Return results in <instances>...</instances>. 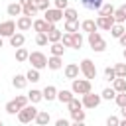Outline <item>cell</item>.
I'll return each mask as SVG.
<instances>
[{"instance_id":"obj_1","label":"cell","mask_w":126,"mask_h":126,"mask_svg":"<svg viewBox=\"0 0 126 126\" xmlns=\"http://www.w3.org/2000/svg\"><path fill=\"white\" fill-rule=\"evenodd\" d=\"M89 45H91V49L96 51V53H102V51L106 49V41L102 39L100 32H93V33H89Z\"/></svg>"},{"instance_id":"obj_2","label":"cell","mask_w":126,"mask_h":126,"mask_svg":"<svg viewBox=\"0 0 126 126\" xmlns=\"http://www.w3.org/2000/svg\"><path fill=\"white\" fill-rule=\"evenodd\" d=\"M28 61L32 63V69H37V71L47 67V57H45L41 51H32L30 57H28Z\"/></svg>"},{"instance_id":"obj_3","label":"cell","mask_w":126,"mask_h":126,"mask_svg":"<svg viewBox=\"0 0 126 126\" xmlns=\"http://www.w3.org/2000/svg\"><path fill=\"white\" fill-rule=\"evenodd\" d=\"M71 93H75V94L91 93V81L89 79H75V81H71Z\"/></svg>"},{"instance_id":"obj_4","label":"cell","mask_w":126,"mask_h":126,"mask_svg":"<svg viewBox=\"0 0 126 126\" xmlns=\"http://www.w3.org/2000/svg\"><path fill=\"white\" fill-rule=\"evenodd\" d=\"M37 112H39V110H37L35 106H30V104H28V106H24V108H22V110L18 112V120H20L22 124H28V122L35 120Z\"/></svg>"},{"instance_id":"obj_5","label":"cell","mask_w":126,"mask_h":126,"mask_svg":"<svg viewBox=\"0 0 126 126\" xmlns=\"http://www.w3.org/2000/svg\"><path fill=\"white\" fill-rule=\"evenodd\" d=\"M79 69H81V73L85 75V79H89V81L96 77V67H94V63H93L91 59H83L81 65H79Z\"/></svg>"},{"instance_id":"obj_6","label":"cell","mask_w":126,"mask_h":126,"mask_svg":"<svg viewBox=\"0 0 126 126\" xmlns=\"http://www.w3.org/2000/svg\"><path fill=\"white\" fill-rule=\"evenodd\" d=\"M43 20H45L47 24L55 26L59 20H63V10H57V8H49V10H45V14H43Z\"/></svg>"},{"instance_id":"obj_7","label":"cell","mask_w":126,"mask_h":126,"mask_svg":"<svg viewBox=\"0 0 126 126\" xmlns=\"http://www.w3.org/2000/svg\"><path fill=\"white\" fill-rule=\"evenodd\" d=\"M100 94H94V93H87V94H83V98H81V102H83V106L85 108H96L98 104H100Z\"/></svg>"},{"instance_id":"obj_8","label":"cell","mask_w":126,"mask_h":126,"mask_svg":"<svg viewBox=\"0 0 126 126\" xmlns=\"http://www.w3.org/2000/svg\"><path fill=\"white\" fill-rule=\"evenodd\" d=\"M14 33H16V22L14 20L0 22V37H12Z\"/></svg>"},{"instance_id":"obj_9","label":"cell","mask_w":126,"mask_h":126,"mask_svg":"<svg viewBox=\"0 0 126 126\" xmlns=\"http://www.w3.org/2000/svg\"><path fill=\"white\" fill-rule=\"evenodd\" d=\"M63 73H65V79H69V81H75V79H79V73H81V69H79V65H77V63H69V65H65Z\"/></svg>"},{"instance_id":"obj_10","label":"cell","mask_w":126,"mask_h":126,"mask_svg":"<svg viewBox=\"0 0 126 126\" xmlns=\"http://www.w3.org/2000/svg\"><path fill=\"white\" fill-rule=\"evenodd\" d=\"M94 22H96V30H104V32H110V28L114 26V18H104V16H98Z\"/></svg>"},{"instance_id":"obj_11","label":"cell","mask_w":126,"mask_h":126,"mask_svg":"<svg viewBox=\"0 0 126 126\" xmlns=\"http://www.w3.org/2000/svg\"><path fill=\"white\" fill-rule=\"evenodd\" d=\"M32 26H33V20L28 18V16H20V18L16 20V28H18L20 32H28Z\"/></svg>"},{"instance_id":"obj_12","label":"cell","mask_w":126,"mask_h":126,"mask_svg":"<svg viewBox=\"0 0 126 126\" xmlns=\"http://www.w3.org/2000/svg\"><path fill=\"white\" fill-rule=\"evenodd\" d=\"M37 33H47L49 30H51V24H47L43 18H39V20H33V26H32Z\"/></svg>"},{"instance_id":"obj_13","label":"cell","mask_w":126,"mask_h":126,"mask_svg":"<svg viewBox=\"0 0 126 126\" xmlns=\"http://www.w3.org/2000/svg\"><path fill=\"white\" fill-rule=\"evenodd\" d=\"M112 18H114V24H122V22H126V4L118 6V8L114 10Z\"/></svg>"},{"instance_id":"obj_14","label":"cell","mask_w":126,"mask_h":126,"mask_svg":"<svg viewBox=\"0 0 126 126\" xmlns=\"http://www.w3.org/2000/svg\"><path fill=\"white\" fill-rule=\"evenodd\" d=\"M61 35H63V32L57 30L55 26H51V30L47 32V41L49 43H57V41H61Z\"/></svg>"},{"instance_id":"obj_15","label":"cell","mask_w":126,"mask_h":126,"mask_svg":"<svg viewBox=\"0 0 126 126\" xmlns=\"http://www.w3.org/2000/svg\"><path fill=\"white\" fill-rule=\"evenodd\" d=\"M47 67H49L51 71H57V69H61V67H63V57H55V55L47 57Z\"/></svg>"},{"instance_id":"obj_16","label":"cell","mask_w":126,"mask_h":126,"mask_svg":"<svg viewBox=\"0 0 126 126\" xmlns=\"http://www.w3.org/2000/svg\"><path fill=\"white\" fill-rule=\"evenodd\" d=\"M41 93H43V98H45L47 102H51V100H55V98H57V89H55L53 85H47Z\"/></svg>"},{"instance_id":"obj_17","label":"cell","mask_w":126,"mask_h":126,"mask_svg":"<svg viewBox=\"0 0 126 126\" xmlns=\"http://www.w3.org/2000/svg\"><path fill=\"white\" fill-rule=\"evenodd\" d=\"M49 120H51V116H49L47 110H39L37 116H35V124H37V126H47Z\"/></svg>"},{"instance_id":"obj_18","label":"cell","mask_w":126,"mask_h":126,"mask_svg":"<svg viewBox=\"0 0 126 126\" xmlns=\"http://www.w3.org/2000/svg\"><path fill=\"white\" fill-rule=\"evenodd\" d=\"M12 85H14V89H26V85H28V79H26V75H14V79H12Z\"/></svg>"},{"instance_id":"obj_19","label":"cell","mask_w":126,"mask_h":126,"mask_svg":"<svg viewBox=\"0 0 126 126\" xmlns=\"http://www.w3.org/2000/svg\"><path fill=\"white\" fill-rule=\"evenodd\" d=\"M114 6L108 2V4H102L100 6V10H98V16H104V18H112V14H114Z\"/></svg>"},{"instance_id":"obj_20","label":"cell","mask_w":126,"mask_h":126,"mask_svg":"<svg viewBox=\"0 0 126 126\" xmlns=\"http://www.w3.org/2000/svg\"><path fill=\"white\" fill-rule=\"evenodd\" d=\"M28 100H32V104H35V102L43 100V93H41L39 89H32V91L28 93Z\"/></svg>"},{"instance_id":"obj_21","label":"cell","mask_w":126,"mask_h":126,"mask_svg":"<svg viewBox=\"0 0 126 126\" xmlns=\"http://www.w3.org/2000/svg\"><path fill=\"white\" fill-rule=\"evenodd\" d=\"M73 98V93L71 91H67V89H63V91H57V100L59 102H63V104H69V100Z\"/></svg>"},{"instance_id":"obj_22","label":"cell","mask_w":126,"mask_h":126,"mask_svg":"<svg viewBox=\"0 0 126 126\" xmlns=\"http://www.w3.org/2000/svg\"><path fill=\"white\" fill-rule=\"evenodd\" d=\"M63 18H65V22H77L79 14H77L75 8H65L63 10Z\"/></svg>"},{"instance_id":"obj_23","label":"cell","mask_w":126,"mask_h":126,"mask_svg":"<svg viewBox=\"0 0 126 126\" xmlns=\"http://www.w3.org/2000/svg\"><path fill=\"white\" fill-rule=\"evenodd\" d=\"M81 30L87 32V33H93V32H96V22H94V20H83Z\"/></svg>"},{"instance_id":"obj_24","label":"cell","mask_w":126,"mask_h":126,"mask_svg":"<svg viewBox=\"0 0 126 126\" xmlns=\"http://www.w3.org/2000/svg\"><path fill=\"white\" fill-rule=\"evenodd\" d=\"M24 41H26V37H24V33H20V32L10 37V45H12V47H22Z\"/></svg>"},{"instance_id":"obj_25","label":"cell","mask_w":126,"mask_h":126,"mask_svg":"<svg viewBox=\"0 0 126 126\" xmlns=\"http://www.w3.org/2000/svg\"><path fill=\"white\" fill-rule=\"evenodd\" d=\"M49 51H51V55H55V57H63L65 47H63V43H61V41H57V43H51Z\"/></svg>"},{"instance_id":"obj_26","label":"cell","mask_w":126,"mask_h":126,"mask_svg":"<svg viewBox=\"0 0 126 126\" xmlns=\"http://www.w3.org/2000/svg\"><path fill=\"white\" fill-rule=\"evenodd\" d=\"M81 4H83L87 10H100L102 0H81Z\"/></svg>"},{"instance_id":"obj_27","label":"cell","mask_w":126,"mask_h":126,"mask_svg":"<svg viewBox=\"0 0 126 126\" xmlns=\"http://www.w3.org/2000/svg\"><path fill=\"white\" fill-rule=\"evenodd\" d=\"M6 12H8V16H22V6L18 2H12V4H8Z\"/></svg>"},{"instance_id":"obj_28","label":"cell","mask_w":126,"mask_h":126,"mask_svg":"<svg viewBox=\"0 0 126 126\" xmlns=\"http://www.w3.org/2000/svg\"><path fill=\"white\" fill-rule=\"evenodd\" d=\"M28 57H30V51H28L26 47H18V49H16V61H18V63L28 61Z\"/></svg>"},{"instance_id":"obj_29","label":"cell","mask_w":126,"mask_h":126,"mask_svg":"<svg viewBox=\"0 0 126 126\" xmlns=\"http://www.w3.org/2000/svg\"><path fill=\"white\" fill-rule=\"evenodd\" d=\"M112 89L116 91V93H126V79H114L112 81Z\"/></svg>"},{"instance_id":"obj_30","label":"cell","mask_w":126,"mask_h":126,"mask_svg":"<svg viewBox=\"0 0 126 126\" xmlns=\"http://www.w3.org/2000/svg\"><path fill=\"white\" fill-rule=\"evenodd\" d=\"M35 14H37V8H35V4L22 6V16H28V18H32V16H35Z\"/></svg>"},{"instance_id":"obj_31","label":"cell","mask_w":126,"mask_h":126,"mask_svg":"<svg viewBox=\"0 0 126 126\" xmlns=\"http://www.w3.org/2000/svg\"><path fill=\"white\" fill-rule=\"evenodd\" d=\"M110 33H112V37H116V39H118L120 35H124V33H126V30H124V26H122V24H114V26L110 28Z\"/></svg>"},{"instance_id":"obj_32","label":"cell","mask_w":126,"mask_h":126,"mask_svg":"<svg viewBox=\"0 0 126 126\" xmlns=\"http://www.w3.org/2000/svg\"><path fill=\"white\" fill-rule=\"evenodd\" d=\"M26 79H28V83H37L41 77H39V71H37V69H30V71L26 73Z\"/></svg>"},{"instance_id":"obj_33","label":"cell","mask_w":126,"mask_h":126,"mask_svg":"<svg viewBox=\"0 0 126 126\" xmlns=\"http://www.w3.org/2000/svg\"><path fill=\"white\" fill-rule=\"evenodd\" d=\"M114 96H116V91H114L112 87H106V89L100 93V98H104V100H114Z\"/></svg>"},{"instance_id":"obj_34","label":"cell","mask_w":126,"mask_h":126,"mask_svg":"<svg viewBox=\"0 0 126 126\" xmlns=\"http://www.w3.org/2000/svg\"><path fill=\"white\" fill-rule=\"evenodd\" d=\"M114 73L118 79H126V63H116L114 65Z\"/></svg>"},{"instance_id":"obj_35","label":"cell","mask_w":126,"mask_h":126,"mask_svg":"<svg viewBox=\"0 0 126 126\" xmlns=\"http://www.w3.org/2000/svg\"><path fill=\"white\" fill-rule=\"evenodd\" d=\"M67 106H69V112H73V110H83V102H81L79 98H75V96L69 100Z\"/></svg>"},{"instance_id":"obj_36","label":"cell","mask_w":126,"mask_h":126,"mask_svg":"<svg viewBox=\"0 0 126 126\" xmlns=\"http://www.w3.org/2000/svg\"><path fill=\"white\" fill-rule=\"evenodd\" d=\"M73 35V49H81V45H83V35H81V32H75V33H71Z\"/></svg>"},{"instance_id":"obj_37","label":"cell","mask_w":126,"mask_h":126,"mask_svg":"<svg viewBox=\"0 0 126 126\" xmlns=\"http://www.w3.org/2000/svg\"><path fill=\"white\" fill-rule=\"evenodd\" d=\"M14 100H16V104H18V108H20V110H22L24 106H28V102H30V100H28V94H18Z\"/></svg>"},{"instance_id":"obj_38","label":"cell","mask_w":126,"mask_h":126,"mask_svg":"<svg viewBox=\"0 0 126 126\" xmlns=\"http://www.w3.org/2000/svg\"><path fill=\"white\" fill-rule=\"evenodd\" d=\"M6 112L8 114H18L20 112V108H18V104H16V100H10V102H6Z\"/></svg>"},{"instance_id":"obj_39","label":"cell","mask_w":126,"mask_h":126,"mask_svg":"<svg viewBox=\"0 0 126 126\" xmlns=\"http://www.w3.org/2000/svg\"><path fill=\"white\" fill-rule=\"evenodd\" d=\"M65 32H67V33L79 32V22H65Z\"/></svg>"},{"instance_id":"obj_40","label":"cell","mask_w":126,"mask_h":126,"mask_svg":"<svg viewBox=\"0 0 126 126\" xmlns=\"http://www.w3.org/2000/svg\"><path fill=\"white\" fill-rule=\"evenodd\" d=\"M61 43H63V47H73V35L71 33H63L61 35Z\"/></svg>"},{"instance_id":"obj_41","label":"cell","mask_w":126,"mask_h":126,"mask_svg":"<svg viewBox=\"0 0 126 126\" xmlns=\"http://www.w3.org/2000/svg\"><path fill=\"white\" fill-rule=\"evenodd\" d=\"M71 118L75 122H85V110H73L71 112Z\"/></svg>"},{"instance_id":"obj_42","label":"cell","mask_w":126,"mask_h":126,"mask_svg":"<svg viewBox=\"0 0 126 126\" xmlns=\"http://www.w3.org/2000/svg\"><path fill=\"white\" fill-rule=\"evenodd\" d=\"M114 100H116V104H118L120 108H122V106H126V93H116Z\"/></svg>"},{"instance_id":"obj_43","label":"cell","mask_w":126,"mask_h":126,"mask_svg":"<svg viewBox=\"0 0 126 126\" xmlns=\"http://www.w3.org/2000/svg\"><path fill=\"white\" fill-rule=\"evenodd\" d=\"M35 43L37 45H47V33H37L35 35Z\"/></svg>"},{"instance_id":"obj_44","label":"cell","mask_w":126,"mask_h":126,"mask_svg":"<svg viewBox=\"0 0 126 126\" xmlns=\"http://www.w3.org/2000/svg\"><path fill=\"white\" fill-rule=\"evenodd\" d=\"M104 77H106L108 81H114V79H116V73H114V67H106V69H104Z\"/></svg>"},{"instance_id":"obj_45","label":"cell","mask_w":126,"mask_h":126,"mask_svg":"<svg viewBox=\"0 0 126 126\" xmlns=\"http://www.w3.org/2000/svg\"><path fill=\"white\" fill-rule=\"evenodd\" d=\"M53 4H55L57 10H65V8H69V0H53Z\"/></svg>"},{"instance_id":"obj_46","label":"cell","mask_w":126,"mask_h":126,"mask_svg":"<svg viewBox=\"0 0 126 126\" xmlns=\"http://www.w3.org/2000/svg\"><path fill=\"white\" fill-rule=\"evenodd\" d=\"M120 124V118L118 116H108L106 118V126H118Z\"/></svg>"},{"instance_id":"obj_47","label":"cell","mask_w":126,"mask_h":126,"mask_svg":"<svg viewBox=\"0 0 126 126\" xmlns=\"http://www.w3.org/2000/svg\"><path fill=\"white\" fill-rule=\"evenodd\" d=\"M35 8H37V10H43V12L49 10V0H41L39 4H35Z\"/></svg>"},{"instance_id":"obj_48","label":"cell","mask_w":126,"mask_h":126,"mask_svg":"<svg viewBox=\"0 0 126 126\" xmlns=\"http://www.w3.org/2000/svg\"><path fill=\"white\" fill-rule=\"evenodd\" d=\"M55 126H71V124H69V120H65V118H59V120H55Z\"/></svg>"},{"instance_id":"obj_49","label":"cell","mask_w":126,"mask_h":126,"mask_svg":"<svg viewBox=\"0 0 126 126\" xmlns=\"http://www.w3.org/2000/svg\"><path fill=\"white\" fill-rule=\"evenodd\" d=\"M118 41H120V45H122V47H126V33H124V35H120V37H118Z\"/></svg>"},{"instance_id":"obj_50","label":"cell","mask_w":126,"mask_h":126,"mask_svg":"<svg viewBox=\"0 0 126 126\" xmlns=\"http://www.w3.org/2000/svg\"><path fill=\"white\" fill-rule=\"evenodd\" d=\"M18 4L20 6H28V4H33V2L32 0H18Z\"/></svg>"},{"instance_id":"obj_51","label":"cell","mask_w":126,"mask_h":126,"mask_svg":"<svg viewBox=\"0 0 126 126\" xmlns=\"http://www.w3.org/2000/svg\"><path fill=\"white\" fill-rule=\"evenodd\" d=\"M120 114H122V116L126 118V106H122V108H120Z\"/></svg>"},{"instance_id":"obj_52","label":"cell","mask_w":126,"mask_h":126,"mask_svg":"<svg viewBox=\"0 0 126 126\" xmlns=\"http://www.w3.org/2000/svg\"><path fill=\"white\" fill-rule=\"evenodd\" d=\"M71 126H85V122H73Z\"/></svg>"},{"instance_id":"obj_53","label":"cell","mask_w":126,"mask_h":126,"mask_svg":"<svg viewBox=\"0 0 126 126\" xmlns=\"http://www.w3.org/2000/svg\"><path fill=\"white\" fill-rule=\"evenodd\" d=\"M118 126H126V118H124V120H120V124H118Z\"/></svg>"},{"instance_id":"obj_54","label":"cell","mask_w":126,"mask_h":126,"mask_svg":"<svg viewBox=\"0 0 126 126\" xmlns=\"http://www.w3.org/2000/svg\"><path fill=\"white\" fill-rule=\"evenodd\" d=\"M32 2H33V4H39V2H41V0H32Z\"/></svg>"},{"instance_id":"obj_55","label":"cell","mask_w":126,"mask_h":126,"mask_svg":"<svg viewBox=\"0 0 126 126\" xmlns=\"http://www.w3.org/2000/svg\"><path fill=\"white\" fill-rule=\"evenodd\" d=\"M2 45H4V43H2V37H0V47H2Z\"/></svg>"},{"instance_id":"obj_56","label":"cell","mask_w":126,"mask_h":126,"mask_svg":"<svg viewBox=\"0 0 126 126\" xmlns=\"http://www.w3.org/2000/svg\"><path fill=\"white\" fill-rule=\"evenodd\" d=\"M124 59H126V47H124Z\"/></svg>"},{"instance_id":"obj_57","label":"cell","mask_w":126,"mask_h":126,"mask_svg":"<svg viewBox=\"0 0 126 126\" xmlns=\"http://www.w3.org/2000/svg\"><path fill=\"white\" fill-rule=\"evenodd\" d=\"M0 126H4V122H2V120H0Z\"/></svg>"}]
</instances>
